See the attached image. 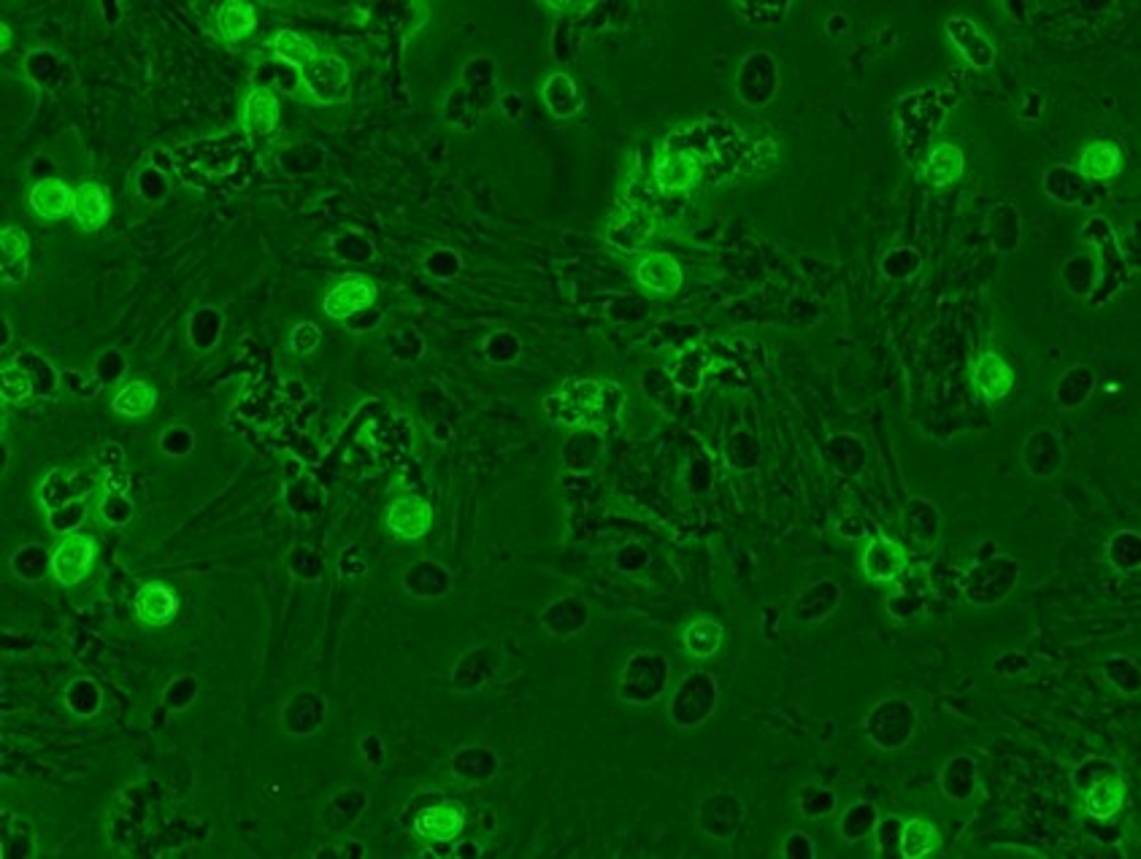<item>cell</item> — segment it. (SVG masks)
Listing matches in <instances>:
<instances>
[{
	"label": "cell",
	"instance_id": "cell-26",
	"mask_svg": "<svg viewBox=\"0 0 1141 859\" xmlns=\"http://www.w3.org/2000/svg\"><path fill=\"white\" fill-rule=\"evenodd\" d=\"M939 846V830L925 819L910 822L904 830V857H925Z\"/></svg>",
	"mask_w": 1141,
	"mask_h": 859
},
{
	"label": "cell",
	"instance_id": "cell-1",
	"mask_svg": "<svg viewBox=\"0 0 1141 859\" xmlns=\"http://www.w3.org/2000/svg\"><path fill=\"white\" fill-rule=\"evenodd\" d=\"M663 147L692 154L703 170V179H725L736 174L747 160V136L730 122H698L672 132Z\"/></svg>",
	"mask_w": 1141,
	"mask_h": 859
},
{
	"label": "cell",
	"instance_id": "cell-15",
	"mask_svg": "<svg viewBox=\"0 0 1141 859\" xmlns=\"http://www.w3.org/2000/svg\"><path fill=\"white\" fill-rule=\"evenodd\" d=\"M463 824H465L463 808L444 803V806H434V808H425V811H419L417 822H414V830H417V833L428 841H452L463 833Z\"/></svg>",
	"mask_w": 1141,
	"mask_h": 859
},
{
	"label": "cell",
	"instance_id": "cell-25",
	"mask_svg": "<svg viewBox=\"0 0 1141 859\" xmlns=\"http://www.w3.org/2000/svg\"><path fill=\"white\" fill-rule=\"evenodd\" d=\"M274 54H276V60H281V63H290L292 68L301 71L303 65H309L323 52H319L312 41H306L303 36H298V33L281 30L274 41Z\"/></svg>",
	"mask_w": 1141,
	"mask_h": 859
},
{
	"label": "cell",
	"instance_id": "cell-10",
	"mask_svg": "<svg viewBox=\"0 0 1141 859\" xmlns=\"http://www.w3.org/2000/svg\"><path fill=\"white\" fill-rule=\"evenodd\" d=\"M176 611H179V601H176V595L165 584L149 581V584H143L141 590H138L136 617L141 619L143 624H149V628H163V624H168L171 619L176 617Z\"/></svg>",
	"mask_w": 1141,
	"mask_h": 859
},
{
	"label": "cell",
	"instance_id": "cell-18",
	"mask_svg": "<svg viewBox=\"0 0 1141 859\" xmlns=\"http://www.w3.org/2000/svg\"><path fill=\"white\" fill-rule=\"evenodd\" d=\"M154 403H158V390H154L149 381L143 379H133L127 381V384H122L120 390H116V395L112 397V408L120 417H147V414H152Z\"/></svg>",
	"mask_w": 1141,
	"mask_h": 859
},
{
	"label": "cell",
	"instance_id": "cell-17",
	"mask_svg": "<svg viewBox=\"0 0 1141 859\" xmlns=\"http://www.w3.org/2000/svg\"><path fill=\"white\" fill-rule=\"evenodd\" d=\"M0 249H3V276L11 285H20L27 276V252H30V238L20 225H9L0 230Z\"/></svg>",
	"mask_w": 1141,
	"mask_h": 859
},
{
	"label": "cell",
	"instance_id": "cell-13",
	"mask_svg": "<svg viewBox=\"0 0 1141 859\" xmlns=\"http://www.w3.org/2000/svg\"><path fill=\"white\" fill-rule=\"evenodd\" d=\"M74 192L65 181L60 179H41L30 190V209L41 219H65L74 212Z\"/></svg>",
	"mask_w": 1141,
	"mask_h": 859
},
{
	"label": "cell",
	"instance_id": "cell-20",
	"mask_svg": "<svg viewBox=\"0 0 1141 859\" xmlns=\"http://www.w3.org/2000/svg\"><path fill=\"white\" fill-rule=\"evenodd\" d=\"M254 27H258V16H254L252 3H243V0H228V3L217 9V33L225 38V41H230V43L241 41V38H247Z\"/></svg>",
	"mask_w": 1141,
	"mask_h": 859
},
{
	"label": "cell",
	"instance_id": "cell-4",
	"mask_svg": "<svg viewBox=\"0 0 1141 859\" xmlns=\"http://www.w3.org/2000/svg\"><path fill=\"white\" fill-rule=\"evenodd\" d=\"M298 74H301L303 85L312 92L314 101L319 103H334L347 92L349 71L347 65H343V60L334 58V54H319L312 63L303 65Z\"/></svg>",
	"mask_w": 1141,
	"mask_h": 859
},
{
	"label": "cell",
	"instance_id": "cell-12",
	"mask_svg": "<svg viewBox=\"0 0 1141 859\" xmlns=\"http://www.w3.org/2000/svg\"><path fill=\"white\" fill-rule=\"evenodd\" d=\"M276 122H279V101L271 90L265 87H254L247 98H243L241 109V125L249 136H268L274 132Z\"/></svg>",
	"mask_w": 1141,
	"mask_h": 859
},
{
	"label": "cell",
	"instance_id": "cell-27",
	"mask_svg": "<svg viewBox=\"0 0 1141 859\" xmlns=\"http://www.w3.org/2000/svg\"><path fill=\"white\" fill-rule=\"evenodd\" d=\"M30 392H33V381L25 370L14 368V365L3 368V401H9V403L25 401Z\"/></svg>",
	"mask_w": 1141,
	"mask_h": 859
},
{
	"label": "cell",
	"instance_id": "cell-8",
	"mask_svg": "<svg viewBox=\"0 0 1141 859\" xmlns=\"http://www.w3.org/2000/svg\"><path fill=\"white\" fill-rule=\"evenodd\" d=\"M946 33H950L952 43L966 54L971 65H977V68H990V65L995 63L993 43L988 41V36H985L968 16H950V20H946Z\"/></svg>",
	"mask_w": 1141,
	"mask_h": 859
},
{
	"label": "cell",
	"instance_id": "cell-21",
	"mask_svg": "<svg viewBox=\"0 0 1141 859\" xmlns=\"http://www.w3.org/2000/svg\"><path fill=\"white\" fill-rule=\"evenodd\" d=\"M723 646V624L714 622V619H695L685 628L682 633V648L690 657L706 659L714 657Z\"/></svg>",
	"mask_w": 1141,
	"mask_h": 859
},
{
	"label": "cell",
	"instance_id": "cell-9",
	"mask_svg": "<svg viewBox=\"0 0 1141 859\" xmlns=\"http://www.w3.org/2000/svg\"><path fill=\"white\" fill-rule=\"evenodd\" d=\"M636 279H639L644 290L655 292V295H674L682 287V268L668 254H647L636 265Z\"/></svg>",
	"mask_w": 1141,
	"mask_h": 859
},
{
	"label": "cell",
	"instance_id": "cell-14",
	"mask_svg": "<svg viewBox=\"0 0 1141 859\" xmlns=\"http://www.w3.org/2000/svg\"><path fill=\"white\" fill-rule=\"evenodd\" d=\"M906 568V552L895 541L877 538L863 554V570L872 581H893Z\"/></svg>",
	"mask_w": 1141,
	"mask_h": 859
},
{
	"label": "cell",
	"instance_id": "cell-3",
	"mask_svg": "<svg viewBox=\"0 0 1141 859\" xmlns=\"http://www.w3.org/2000/svg\"><path fill=\"white\" fill-rule=\"evenodd\" d=\"M98 557L96 538L85 533H71L54 546L52 552V576L63 586H74L92 570Z\"/></svg>",
	"mask_w": 1141,
	"mask_h": 859
},
{
	"label": "cell",
	"instance_id": "cell-2",
	"mask_svg": "<svg viewBox=\"0 0 1141 859\" xmlns=\"http://www.w3.org/2000/svg\"><path fill=\"white\" fill-rule=\"evenodd\" d=\"M544 412L552 422L568 428H590L606 417V387L601 381H568L563 390L544 401Z\"/></svg>",
	"mask_w": 1141,
	"mask_h": 859
},
{
	"label": "cell",
	"instance_id": "cell-16",
	"mask_svg": "<svg viewBox=\"0 0 1141 859\" xmlns=\"http://www.w3.org/2000/svg\"><path fill=\"white\" fill-rule=\"evenodd\" d=\"M1012 384H1015V374L999 354L988 352L977 359V365H974V387L988 401H1001L1004 395H1010Z\"/></svg>",
	"mask_w": 1141,
	"mask_h": 859
},
{
	"label": "cell",
	"instance_id": "cell-19",
	"mask_svg": "<svg viewBox=\"0 0 1141 859\" xmlns=\"http://www.w3.org/2000/svg\"><path fill=\"white\" fill-rule=\"evenodd\" d=\"M963 168H966V157H963L961 149L955 143H939L930 152L928 163H925V176H928L930 185L946 187L961 179Z\"/></svg>",
	"mask_w": 1141,
	"mask_h": 859
},
{
	"label": "cell",
	"instance_id": "cell-28",
	"mask_svg": "<svg viewBox=\"0 0 1141 859\" xmlns=\"http://www.w3.org/2000/svg\"><path fill=\"white\" fill-rule=\"evenodd\" d=\"M323 341V330L312 323H298L290 330V349L296 354H312Z\"/></svg>",
	"mask_w": 1141,
	"mask_h": 859
},
{
	"label": "cell",
	"instance_id": "cell-7",
	"mask_svg": "<svg viewBox=\"0 0 1141 859\" xmlns=\"http://www.w3.org/2000/svg\"><path fill=\"white\" fill-rule=\"evenodd\" d=\"M703 179V170L692 154L663 147L655 163V181L663 192H687Z\"/></svg>",
	"mask_w": 1141,
	"mask_h": 859
},
{
	"label": "cell",
	"instance_id": "cell-22",
	"mask_svg": "<svg viewBox=\"0 0 1141 859\" xmlns=\"http://www.w3.org/2000/svg\"><path fill=\"white\" fill-rule=\"evenodd\" d=\"M1120 168L1123 152L1109 141L1090 143L1082 152V160H1079V170H1082L1084 176H1090V179H1109V176L1120 174Z\"/></svg>",
	"mask_w": 1141,
	"mask_h": 859
},
{
	"label": "cell",
	"instance_id": "cell-6",
	"mask_svg": "<svg viewBox=\"0 0 1141 859\" xmlns=\"http://www.w3.org/2000/svg\"><path fill=\"white\" fill-rule=\"evenodd\" d=\"M376 301V285L368 276H347L325 295L323 308L330 319H349Z\"/></svg>",
	"mask_w": 1141,
	"mask_h": 859
},
{
	"label": "cell",
	"instance_id": "cell-11",
	"mask_svg": "<svg viewBox=\"0 0 1141 859\" xmlns=\"http://www.w3.org/2000/svg\"><path fill=\"white\" fill-rule=\"evenodd\" d=\"M109 214H112V206H109L106 187L96 185V181H82L74 192V219L79 222L82 230H101Z\"/></svg>",
	"mask_w": 1141,
	"mask_h": 859
},
{
	"label": "cell",
	"instance_id": "cell-5",
	"mask_svg": "<svg viewBox=\"0 0 1141 859\" xmlns=\"http://www.w3.org/2000/svg\"><path fill=\"white\" fill-rule=\"evenodd\" d=\"M385 522L392 535L403 538V541H417L430 530L434 511H430L428 501H423L419 495H403L387 506Z\"/></svg>",
	"mask_w": 1141,
	"mask_h": 859
},
{
	"label": "cell",
	"instance_id": "cell-23",
	"mask_svg": "<svg viewBox=\"0 0 1141 859\" xmlns=\"http://www.w3.org/2000/svg\"><path fill=\"white\" fill-rule=\"evenodd\" d=\"M1123 797H1126V784H1123L1117 775H1112V779L1099 781V784L1088 792L1084 811L1095 819H1109L1112 813L1120 811Z\"/></svg>",
	"mask_w": 1141,
	"mask_h": 859
},
{
	"label": "cell",
	"instance_id": "cell-29",
	"mask_svg": "<svg viewBox=\"0 0 1141 859\" xmlns=\"http://www.w3.org/2000/svg\"><path fill=\"white\" fill-rule=\"evenodd\" d=\"M9 43H11V33H9V27L3 25V49H9Z\"/></svg>",
	"mask_w": 1141,
	"mask_h": 859
},
{
	"label": "cell",
	"instance_id": "cell-24",
	"mask_svg": "<svg viewBox=\"0 0 1141 859\" xmlns=\"http://www.w3.org/2000/svg\"><path fill=\"white\" fill-rule=\"evenodd\" d=\"M541 96H544L547 109H550L555 116H570L581 109V98H579V92H576L574 79L566 74H552L550 79L544 81V90H541Z\"/></svg>",
	"mask_w": 1141,
	"mask_h": 859
}]
</instances>
